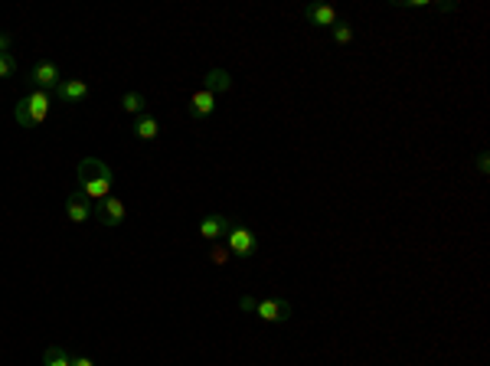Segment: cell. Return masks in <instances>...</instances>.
I'll return each instance as SVG.
<instances>
[{
    "label": "cell",
    "instance_id": "1",
    "mask_svg": "<svg viewBox=\"0 0 490 366\" xmlns=\"http://www.w3.org/2000/svg\"><path fill=\"white\" fill-rule=\"evenodd\" d=\"M79 190L92 200H105L112 193V167L99 157L79 161Z\"/></svg>",
    "mask_w": 490,
    "mask_h": 366
},
{
    "label": "cell",
    "instance_id": "2",
    "mask_svg": "<svg viewBox=\"0 0 490 366\" xmlns=\"http://www.w3.org/2000/svg\"><path fill=\"white\" fill-rule=\"evenodd\" d=\"M52 108V95L50 92H33V95H26V99L17 101V108H13V118H17V125L20 128H37L46 121V114Z\"/></svg>",
    "mask_w": 490,
    "mask_h": 366
},
{
    "label": "cell",
    "instance_id": "3",
    "mask_svg": "<svg viewBox=\"0 0 490 366\" xmlns=\"http://www.w3.org/2000/svg\"><path fill=\"white\" fill-rule=\"evenodd\" d=\"M226 249L236 258H255L258 255V236L249 226H232L226 236Z\"/></svg>",
    "mask_w": 490,
    "mask_h": 366
},
{
    "label": "cell",
    "instance_id": "4",
    "mask_svg": "<svg viewBox=\"0 0 490 366\" xmlns=\"http://www.w3.org/2000/svg\"><path fill=\"white\" fill-rule=\"evenodd\" d=\"M95 219H99L101 226H121L125 223V216H127V206L118 196H105V200H95Z\"/></svg>",
    "mask_w": 490,
    "mask_h": 366
},
{
    "label": "cell",
    "instance_id": "5",
    "mask_svg": "<svg viewBox=\"0 0 490 366\" xmlns=\"http://www.w3.org/2000/svg\"><path fill=\"white\" fill-rule=\"evenodd\" d=\"M232 226H236V223H232L229 216H219V213L203 216V219H200V236L210 242V245H213V242H223V239H226L229 229H232Z\"/></svg>",
    "mask_w": 490,
    "mask_h": 366
},
{
    "label": "cell",
    "instance_id": "6",
    "mask_svg": "<svg viewBox=\"0 0 490 366\" xmlns=\"http://www.w3.org/2000/svg\"><path fill=\"white\" fill-rule=\"evenodd\" d=\"M255 314L262 317L265 324H285L291 317V304L285 298H265L255 304Z\"/></svg>",
    "mask_w": 490,
    "mask_h": 366
},
{
    "label": "cell",
    "instance_id": "7",
    "mask_svg": "<svg viewBox=\"0 0 490 366\" xmlns=\"http://www.w3.org/2000/svg\"><path fill=\"white\" fill-rule=\"evenodd\" d=\"M92 213H95V200L92 196H85L82 190L69 193V200H65V219L69 223H85V219H92Z\"/></svg>",
    "mask_w": 490,
    "mask_h": 366
},
{
    "label": "cell",
    "instance_id": "8",
    "mask_svg": "<svg viewBox=\"0 0 490 366\" xmlns=\"http://www.w3.org/2000/svg\"><path fill=\"white\" fill-rule=\"evenodd\" d=\"M52 95L59 101H69V105H79V101L88 99V82H82V79H63L56 89H52Z\"/></svg>",
    "mask_w": 490,
    "mask_h": 366
},
{
    "label": "cell",
    "instance_id": "9",
    "mask_svg": "<svg viewBox=\"0 0 490 366\" xmlns=\"http://www.w3.org/2000/svg\"><path fill=\"white\" fill-rule=\"evenodd\" d=\"M30 79L39 85V92H50V89H56L63 79H59V69L50 63V59H43V63H37L33 65V72H30Z\"/></svg>",
    "mask_w": 490,
    "mask_h": 366
},
{
    "label": "cell",
    "instance_id": "10",
    "mask_svg": "<svg viewBox=\"0 0 490 366\" xmlns=\"http://www.w3.org/2000/svg\"><path fill=\"white\" fill-rule=\"evenodd\" d=\"M190 118H196V121H203V118H210V114L216 112V95L213 92H206V89H200V92H193L190 95Z\"/></svg>",
    "mask_w": 490,
    "mask_h": 366
},
{
    "label": "cell",
    "instance_id": "11",
    "mask_svg": "<svg viewBox=\"0 0 490 366\" xmlns=\"http://www.w3.org/2000/svg\"><path fill=\"white\" fill-rule=\"evenodd\" d=\"M304 17H307V23H314V26H334L340 23V13L330 7V3H311L307 10H304Z\"/></svg>",
    "mask_w": 490,
    "mask_h": 366
},
{
    "label": "cell",
    "instance_id": "12",
    "mask_svg": "<svg viewBox=\"0 0 490 366\" xmlns=\"http://www.w3.org/2000/svg\"><path fill=\"white\" fill-rule=\"evenodd\" d=\"M203 89L206 92H229L232 89V76H229L226 69H210V72H206V79H203Z\"/></svg>",
    "mask_w": 490,
    "mask_h": 366
},
{
    "label": "cell",
    "instance_id": "13",
    "mask_svg": "<svg viewBox=\"0 0 490 366\" xmlns=\"http://www.w3.org/2000/svg\"><path fill=\"white\" fill-rule=\"evenodd\" d=\"M121 112L141 118V114H147V99H144L141 92H125V95H121Z\"/></svg>",
    "mask_w": 490,
    "mask_h": 366
},
{
    "label": "cell",
    "instance_id": "14",
    "mask_svg": "<svg viewBox=\"0 0 490 366\" xmlns=\"http://www.w3.org/2000/svg\"><path fill=\"white\" fill-rule=\"evenodd\" d=\"M134 134H138L141 141H157V134H161L157 118H154V114H141L138 121H134Z\"/></svg>",
    "mask_w": 490,
    "mask_h": 366
},
{
    "label": "cell",
    "instance_id": "15",
    "mask_svg": "<svg viewBox=\"0 0 490 366\" xmlns=\"http://www.w3.org/2000/svg\"><path fill=\"white\" fill-rule=\"evenodd\" d=\"M43 366H72V356L65 347H46L43 354Z\"/></svg>",
    "mask_w": 490,
    "mask_h": 366
},
{
    "label": "cell",
    "instance_id": "16",
    "mask_svg": "<svg viewBox=\"0 0 490 366\" xmlns=\"http://www.w3.org/2000/svg\"><path fill=\"white\" fill-rule=\"evenodd\" d=\"M210 262H213V265H229V262H232V252L226 249V242H213V245H210Z\"/></svg>",
    "mask_w": 490,
    "mask_h": 366
},
{
    "label": "cell",
    "instance_id": "17",
    "mask_svg": "<svg viewBox=\"0 0 490 366\" xmlns=\"http://www.w3.org/2000/svg\"><path fill=\"white\" fill-rule=\"evenodd\" d=\"M330 33H334V43H337V46H347V43H353V26L347 23V20H340V23L334 26Z\"/></svg>",
    "mask_w": 490,
    "mask_h": 366
},
{
    "label": "cell",
    "instance_id": "18",
    "mask_svg": "<svg viewBox=\"0 0 490 366\" xmlns=\"http://www.w3.org/2000/svg\"><path fill=\"white\" fill-rule=\"evenodd\" d=\"M17 72V56L13 52H0V79H10Z\"/></svg>",
    "mask_w": 490,
    "mask_h": 366
},
{
    "label": "cell",
    "instance_id": "19",
    "mask_svg": "<svg viewBox=\"0 0 490 366\" xmlns=\"http://www.w3.org/2000/svg\"><path fill=\"white\" fill-rule=\"evenodd\" d=\"M255 304H258V301H255V298H249V294H245V298H239V307H242V311H255Z\"/></svg>",
    "mask_w": 490,
    "mask_h": 366
},
{
    "label": "cell",
    "instance_id": "20",
    "mask_svg": "<svg viewBox=\"0 0 490 366\" xmlns=\"http://www.w3.org/2000/svg\"><path fill=\"white\" fill-rule=\"evenodd\" d=\"M72 366H95L92 356H72Z\"/></svg>",
    "mask_w": 490,
    "mask_h": 366
},
{
    "label": "cell",
    "instance_id": "21",
    "mask_svg": "<svg viewBox=\"0 0 490 366\" xmlns=\"http://www.w3.org/2000/svg\"><path fill=\"white\" fill-rule=\"evenodd\" d=\"M10 50V37H3V33H0V52H7Z\"/></svg>",
    "mask_w": 490,
    "mask_h": 366
}]
</instances>
